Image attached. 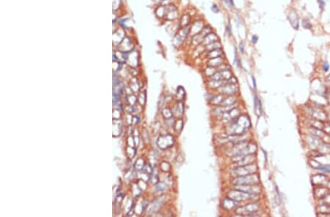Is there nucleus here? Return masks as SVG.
Masks as SVG:
<instances>
[{
  "mask_svg": "<svg viewBox=\"0 0 330 217\" xmlns=\"http://www.w3.org/2000/svg\"><path fill=\"white\" fill-rule=\"evenodd\" d=\"M230 123L227 129V134L228 135H243L251 125L250 119L245 115H238Z\"/></svg>",
  "mask_w": 330,
  "mask_h": 217,
  "instance_id": "nucleus-1",
  "label": "nucleus"
},
{
  "mask_svg": "<svg viewBox=\"0 0 330 217\" xmlns=\"http://www.w3.org/2000/svg\"><path fill=\"white\" fill-rule=\"evenodd\" d=\"M190 26L185 28H181L177 31L173 37V43L176 48L181 47L185 43L187 39L190 37Z\"/></svg>",
  "mask_w": 330,
  "mask_h": 217,
  "instance_id": "nucleus-2",
  "label": "nucleus"
},
{
  "mask_svg": "<svg viewBox=\"0 0 330 217\" xmlns=\"http://www.w3.org/2000/svg\"><path fill=\"white\" fill-rule=\"evenodd\" d=\"M259 177L256 174L252 173L244 176L235 177L233 179L232 184L234 185H252L259 183Z\"/></svg>",
  "mask_w": 330,
  "mask_h": 217,
  "instance_id": "nucleus-3",
  "label": "nucleus"
},
{
  "mask_svg": "<svg viewBox=\"0 0 330 217\" xmlns=\"http://www.w3.org/2000/svg\"><path fill=\"white\" fill-rule=\"evenodd\" d=\"M256 170H257V166L252 163L250 165L237 166L233 170L232 173L235 177H239V176H244L249 175V174L254 173Z\"/></svg>",
  "mask_w": 330,
  "mask_h": 217,
  "instance_id": "nucleus-4",
  "label": "nucleus"
},
{
  "mask_svg": "<svg viewBox=\"0 0 330 217\" xmlns=\"http://www.w3.org/2000/svg\"><path fill=\"white\" fill-rule=\"evenodd\" d=\"M256 196H258V195H252V194L247 193L245 192L241 191V190L236 189L230 190L228 192V197L230 198L238 201V202L251 200V199Z\"/></svg>",
  "mask_w": 330,
  "mask_h": 217,
  "instance_id": "nucleus-5",
  "label": "nucleus"
},
{
  "mask_svg": "<svg viewBox=\"0 0 330 217\" xmlns=\"http://www.w3.org/2000/svg\"><path fill=\"white\" fill-rule=\"evenodd\" d=\"M258 209H259V205L257 203H250L244 206H242V207H238L236 210V213L239 216H250L252 215H255V213L257 212Z\"/></svg>",
  "mask_w": 330,
  "mask_h": 217,
  "instance_id": "nucleus-6",
  "label": "nucleus"
},
{
  "mask_svg": "<svg viewBox=\"0 0 330 217\" xmlns=\"http://www.w3.org/2000/svg\"><path fill=\"white\" fill-rule=\"evenodd\" d=\"M175 143V139L172 135H160L158 138L157 145L161 149H167L172 147Z\"/></svg>",
  "mask_w": 330,
  "mask_h": 217,
  "instance_id": "nucleus-7",
  "label": "nucleus"
},
{
  "mask_svg": "<svg viewBox=\"0 0 330 217\" xmlns=\"http://www.w3.org/2000/svg\"><path fill=\"white\" fill-rule=\"evenodd\" d=\"M205 21L202 18H199L196 19L191 22V25H190V37L195 36V35H198L201 32L202 29L204 28V26H205Z\"/></svg>",
  "mask_w": 330,
  "mask_h": 217,
  "instance_id": "nucleus-8",
  "label": "nucleus"
},
{
  "mask_svg": "<svg viewBox=\"0 0 330 217\" xmlns=\"http://www.w3.org/2000/svg\"><path fill=\"white\" fill-rule=\"evenodd\" d=\"M179 18V10L176 5L170 4L167 7V13L165 19L168 21H175Z\"/></svg>",
  "mask_w": 330,
  "mask_h": 217,
  "instance_id": "nucleus-9",
  "label": "nucleus"
},
{
  "mask_svg": "<svg viewBox=\"0 0 330 217\" xmlns=\"http://www.w3.org/2000/svg\"><path fill=\"white\" fill-rule=\"evenodd\" d=\"M236 189L241 190V191L245 192L252 194V195H258L261 192L259 186L257 184L252 185H236Z\"/></svg>",
  "mask_w": 330,
  "mask_h": 217,
  "instance_id": "nucleus-10",
  "label": "nucleus"
},
{
  "mask_svg": "<svg viewBox=\"0 0 330 217\" xmlns=\"http://www.w3.org/2000/svg\"><path fill=\"white\" fill-rule=\"evenodd\" d=\"M238 88L236 84H230L228 83H225L223 85H222L219 88H218V91L220 92V94H227V95H231L234 94L237 92Z\"/></svg>",
  "mask_w": 330,
  "mask_h": 217,
  "instance_id": "nucleus-11",
  "label": "nucleus"
},
{
  "mask_svg": "<svg viewBox=\"0 0 330 217\" xmlns=\"http://www.w3.org/2000/svg\"><path fill=\"white\" fill-rule=\"evenodd\" d=\"M125 61L128 62V65L132 67H136L139 63V53L137 51H130L127 53Z\"/></svg>",
  "mask_w": 330,
  "mask_h": 217,
  "instance_id": "nucleus-12",
  "label": "nucleus"
},
{
  "mask_svg": "<svg viewBox=\"0 0 330 217\" xmlns=\"http://www.w3.org/2000/svg\"><path fill=\"white\" fill-rule=\"evenodd\" d=\"M191 24V15L190 12H184L181 15V16L179 19L178 26L179 29L181 28L187 27Z\"/></svg>",
  "mask_w": 330,
  "mask_h": 217,
  "instance_id": "nucleus-13",
  "label": "nucleus"
},
{
  "mask_svg": "<svg viewBox=\"0 0 330 217\" xmlns=\"http://www.w3.org/2000/svg\"><path fill=\"white\" fill-rule=\"evenodd\" d=\"M238 202L236 201L233 199L230 198H225L222 202V205L224 209L227 210V211H230V210L234 209L235 208H236L238 206Z\"/></svg>",
  "mask_w": 330,
  "mask_h": 217,
  "instance_id": "nucleus-14",
  "label": "nucleus"
},
{
  "mask_svg": "<svg viewBox=\"0 0 330 217\" xmlns=\"http://www.w3.org/2000/svg\"><path fill=\"white\" fill-rule=\"evenodd\" d=\"M225 63V59L222 56H219V57L213 58H209L207 59L206 62V65L207 66H211V67H215V68H218L219 66Z\"/></svg>",
  "mask_w": 330,
  "mask_h": 217,
  "instance_id": "nucleus-15",
  "label": "nucleus"
},
{
  "mask_svg": "<svg viewBox=\"0 0 330 217\" xmlns=\"http://www.w3.org/2000/svg\"><path fill=\"white\" fill-rule=\"evenodd\" d=\"M218 40H219V37L216 35V33H215L214 32H212L209 34L207 36L205 37V38L203 39V41L202 42V45L206 46L209 45V44L212 43L213 42L218 41Z\"/></svg>",
  "mask_w": 330,
  "mask_h": 217,
  "instance_id": "nucleus-16",
  "label": "nucleus"
},
{
  "mask_svg": "<svg viewBox=\"0 0 330 217\" xmlns=\"http://www.w3.org/2000/svg\"><path fill=\"white\" fill-rule=\"evenodd\" d=\"M205 58H207V59H209V58L219 57V56H223L224 51H223V50H222V48H219V49L213 50V51H211L205 52Z\"/></svg>",
  "mask_w": 330,
  "mask_h": 217,
  "instance_id": "nucleus-17",
  "label": "nucleus"
},
{
  "mask_svg": "<svg viewBox=\"0 0 330 217\" xmlns=\"http://www.w3.org/2000/svg\"><path fill=\"white\" fill-rule=\"evenodd\" d=\"M255 161V158L253 154H249L244 156L241 160L237 162L238 166H241V165H250L252 164Z\"/></svg>",
  "mask_w": 330,
  "mask_h": 217,
  "instance_id": "nucleus-18",
  "label": "nucleus"
},
{
  "mask_svg": "<svg viewBox=\"0 0 330 217\" xmlns=\"http://www.w3.org/2000/svg\"><path fill=\"white\" fill-rule=\"evenodd\" d=\"M172 111H173L174 115H177V116L181 118L184 113V104H183L182 101H181V102H178L177 105L174 108V109Z\"/></svg>",
  "mask_w": 330,
  "mask_h": 217,
  "instance_id": "nucleus-19",
  "label": "nucleus"
},
{
  "mask_svg": "<svg viewBox=\"0 0 330 217\" xmlns=\"http://www.w3.org/2000/svg\"><path fill=\"white\" fill-rule=\"evenodd\" d=\"M288 20L290 21V24H291L292 26H293V27L294 28V29H297V28H298L299 18L296 12H290L289 15H288Z\"/></svg>",
  "mask_w": 330,
  "mask_h": 217,
  "instance_id": "nucleus-20",
  "label": "nucleus"
},
{
  "mask_svg": "<svg viewBox=\"0 0 330 217\" xmlns=\"http://www.w3.org/2000/svg\"><path fill=\"white\" fill-rule=\"evenodd\" d=\"M203 39L204 37L200 34L191 37V45L195 46V47L199 45H201L202 41H203Z\"/></svg>",
  "mask_w": 330,
  "mask_h": 217,
  "instance_id": "nucleus-21",
  "label": "nucleus"
},
{
  "mask_svg": "<svg viewBox=\"0 0 330 217\" xmlns=\"http://www.w3.org/2000/svg\"><path fill=\"white\" fill-rule=\"evenodd\" d=\"M156 15L159 18H165L167 13V7L163 6V5H159L158 8L156 9Z\"/></svg>",
  "mask_w": 330,
  "mask_h": 217,
  "instance_id": "nucleus-22",
  "label": "nucleus"
},
{
  "mask_svg": "<svg viewBox=\"0 0 330 217\" xmlns=\"http://www.w3.org/2000/svg\"><path fill=\"white\" fill-rule=\"evenodd\" d=\"M205 52H209V51H213V50L222 48V45L221 42H220L219 40H218V41L213 42H212V43L205 46Z\"/></svg>",
  "mask_w": 330,
  "mask_h": 217,
  "instance_id": "nucleus-23",
  "label": "nucleus"
},
{
  "mask_svg": "<svg viewBox=\"0 0 330 217\" xmlns=\"http://www.w3.org/2000/svg\"><path fill=\"white\" fill-rule=\"evenodd\" d=\"M162 203H163V200H161V199H159V200L153 201L150 207V213H155V212H156V211H158V210L159 209V208H161V205H161Z\"/></svg>",
  "mask_w": 330,
  "mask_h": 217,
  "instance_id": "nucleus-24",
  "label": "nucleus"
},
{
  "mask_svg": "<svg viewBox=\"0 0 330 217\" xmlns=\"http://www.w3.org/2000/svg\"><path fill=\"white\" fill-rule=\"evenodd\" d=\"M225 81H216V80H213L210 78V80L208 81V86L211 88H219L222 85H223Z\"/></svg>",
  "mask_w": 330,
  "mask_h": 217,
  "instance_id": "nucleus-25",
  "label": "nucleus"
},
{
  "mask_svg": "<svg viewBox=\"0 0 330 217\" xmlns=\"http://www.w3.org/2000/svg\"><path fill=\"white\" fill-rule=\"evenodd\" d=\"M225 97H224V94H218L216 96H213V97L210 99L211 104H213V105H219L222 102V101L224 100Z\"/></svg>",
  "mask_w": 330,
  "mask_h": 217,
  "instance_id": "nucleus-26",
  "label": "nucleus"
},
{
  "mask_svg": "<svg viewBox=\"0 0 330 217\" xmlns=\"http://www.w3.org/2000/svg\"><path fill=\"white\" fill-rule=\"evenodd\" d=\"M236 98H235L234 97H233V96H229L228 97H227V98H225L224 99V100L222 101V102L221 103V104L219 105H222V106H230V105H234L235 103H236Z\"/></svg>",
  "mask_w": 330,
  "mask_h": 217,
  "instance_id": "nucleus-27",
  "label": "nucleus"
},
{
  "mask_svg": "<svg viewBox=\"0 0 330 217\" xmlns=\"http://www.w3.org/2000/svg\"><path fill=\"white\" fill-rule=\"evenodd\" d=\"M254 107H255V113L257 114L258 116H260L261 114V111H262V109H261V101H260V99L258 98L257 96H255V99H254Z\"/></svg>",
  "mask_w": 330,
  "mask_h": 217,
  "instance_id": "nucleus-28",
  "label": "nucleus"
},
{
  "mask_svg": "<svg viewBox=\"0 0 330 217\" xmlns=\"http://www.w3.org/2000/svg\"><path fill=\"white\" fill-rule=\"evenodd\" d=\"M183 127H184V121H183V119L181 118L177 119L176 122H175L174 129H175V132H176L177 134H180L181 132V131H182L183 129Z\"/></svg>",
  "mask_w": 330,
  "mask_h": 217,
  "instance_id": "nucleus-29",
  "label": "nucleus"
},
{
  "mask_svg": "<svg viewBox=\"0 0 330 217\" xmlns=\"http://www.w3.org/2000/svg\"><path fill=\"white\" fill-rule=\"evenodd\" d=\"M186 95V92L184 90V88L182 86H178L177 88V93H176V97H177V100L178 102H181L184 98Z\"/></svg>",
  "mask_w": 330,
  "mask_h": 217,
  "instance_id": "nucleus-30",
  "label": "nucleus"
},
{
  "mask_svg": "<svg viewBox=\"0 0 330 217\" xmlns=\"http://www.w3.org/2000/svg\"><path fill=\"white\" fill-rule=\"evenodd\" d=\"M216 71H217V69L215 68V67H211V66H207L205 70H204V75H205V76H206V77L211 78L213 74L216 73Z\"/></svg>",
  "mask_w": 330,
  "mask_h": 217,
  "instance_id": "nucleus-31",
  "label": "nucleus"
},
{
  "mask_svg": "<svg viewBox=\"0 0 330 217\" xmlns=\"http://www.w3.org/2000/svg\"><path fill=\"white\" fill-rule=\"evenodd\" d=\"M213 31V28L211 27V26L209 24H206L205 26H204V28L202 29V30L201 31V32H200V34L201 35H202V36L204 37V38H205V36H207L209 34H210L211 32H212Z\"/></svg>",
  "mask_w": 330,
  "mask_h": 217,
  "instance_id": "nucleus-32",
  "label": "nucleus"
},
{
  "mask_svg": "<svg viewBox=\"0 0 330 217\" xmlns=\"http://www.w3.org/2000/svg\"><path fill=\"white\" fill-rule=\"evenodd\" d=\"M145 165V164L144 160H143L142 159H141V158H139V159H138L137 161H136L135 166H134V168H135L136 170H138V171H139V170H143Z\"/></svg>",
  "mask_w": 330,
  "mask_h": 217,
  "instance_id": "nucleus-33",
  "label": "nucleus"
},
{
  "mask_svg": "<svg viewBox=\"0 0 330 217\" xmlns=\"http://www.w3.org/2000/svg\"><path fill=\"white\" fill-rule=\"evenodd\" d=\"M160 168L161 171L167 172H170V170H171V165H170V163H168L167 162H162L161 163Z\"/></svg>",
  "mask_w": 330,
  "mask_h": 217,
  "instance_id": "nucleus-34",
  "label": "nucleus"
},
{
  "mask_svg": "<svg viewBox=\"0 0 330 217\" xmlns=\"http://www.w3.org/2000/svg\"><path fill=\"white\" fill-rule=\"evenodd\" d=\"M162 114H163V116H164L166 119H171V118H173V111H172L170 109H169V108H165L162 112Z\"/></svg>",
  "mask_w": 330,
  "mask_h": 217,
  "instance_id": "nucleus-35",
  "label": "nucleus"
},
{
  "mask_svg": "<svg viewBox=\"0 0 330 217\" xmlns=\"http://www.w3.org/2000/svg\"><path fill=\"white\" fill-rule=\"evenodd\" d=\"M317 169H318V170H321V171H322V172H328V173H329V172H330V165H320L318 167V168H317Z\"/></svg>",
  "mask_w": 330,
  "mask_h": 217,
  "instance_id": "nucleus-36",
  "label": "nucleus"
},
{
  "mask_svg": "<svg viewBox=\"0 0 330 217\" xmlns=\"http://www.w3.org/2000/svg\"><path fill=\"white\" fill-rule=\"evenodd\" d=\"M222 2L227 8L231 9L234 7L233 0H222Z\"/></svg>",
  "mask_w": 330,
  "mask_h": 217,
  "instance_id": "nucleus-37",
  "label": "nucleus"
},
{
  "mask_svg": "<svg viewBox=\"0 0 330 217\" xmlns=\"http://www.w3.org/2000/svg\"><path fill=\"white\" fill-rule=\"evenodd\" d=\"M145 99H146V95L145 93H141L138 97V101L141 105H144L145 103Z\"/></svg>",
  "mask_w": 330,
  "mask_h": 217,
  "instance_id": "nucleus-38",
  "label": "nucleus"
},
{
  "mask_svg": "<svg viewBox=\"0 0 330 217\" xmlns=\"http://www.w3.org/2000/svg\"><path fill=\"white\" fill-rule=\"evenodd\" d=\"M166 187H167V185L165 184L164 183L161 182V183H158V184L156 185V189L159 192H163L166 189Z\"/></svg>",
  "mask_w": 330,
  "mask_h": 217,
  "instance_id": "nucleus-39",
  "label": "nucleus"
},
{
  "mask_svg": "<svg viewBox=\"0 0 330 217\" xmlns=\"http://www.w3.org/2000/svg\"><path fill=\"white\" fill-rule=\"evenodd\" d=\"M142 170L144 171L145 173L148 174H148L152 173V172H153V168H152V167L150 166V165H145Z\"/></svg>",
  "mask_w": 330,
  "mask_h": 217,
  "instance_id": "nucleus-40",
  "label": "nucleus"
},
{
  "mask_svg": "<svg viewBox=\"0 0 330 217\" xmlns=\"http://www.w3.org/2000/svg\"><path fill=\"white\" fill-rule=\"evenodd\" d=\"M302 26H304L305 29H311V24L310 23V21L307 19H304L302 21Z\"/></svg>",
  "mask_w": 330,
  "mask_h": 217,
  "instance_id": "nucleus-41",
  "label": "nucleus"
},
{
  "mask_svg": "<svg viewBox=\"0 0 330 217\" xmlns=\"http://www.w3.org/2000/svg\"><path fill=\"white\" fill-rule=\"evenodd\" d=\"M149 180L150 181H151L152 184H156L159 183V178H158L157 175H152L150 176V177L149 178Z\"/></svg>",
  "mask_w": 330,
  "mask_h": 217,
  "instance_id": "nucleus-42",
  "label": "nucleus"
},
{
  "mask_svg": "<svg viewBox=\"0 0 330 217\" xmlns=\"http://www.w3.org/2000/svg\"><path fill=\"white\" fill-rule=\"evenodd\" d=\"M237 82H238L237 78H236L233 75L232 77L230 78L229 80H227V83H230V84H237Z\"/></svg>",
  "mask_w": 330,
  "mask_h": 217,
  "instance_id": "nucleus-43",
  "label": "nucleus"
},
{
  "mask_svg": "<svg viewBox=\"0 0 330 217\" xmlns=\"http://www.w3.org/2000/svg\"><path fill=\"white\" fill-rule=\"evenodd\" d=\"M226 32H227V33L228 34L229 36H231V35H232V28H231V24H230V21H228L227 26H226Z\"/></svg>",
  "mask_w": 330,
  "mask_h": 217,
  "instance_id": "nucleus-44",
  "label": "nucleus"
},
{
  "mask_svg": "<svg viewBox=\"0 0 330 217\" xmlns=\"http://www.w3.org/2000/svg\"><path fill=\"white\" fill-rule=\"evenodd\" d=\"M234 63L236 64L238 67H240V61L239 59H238V53H237V51H236V49H235V58H234Z\"/></svg>",
  "mask_w": 330,
  "mask_h": 217,
  "instance_id": "nucleus-45",
  "label": "nucleus"
},
{
  "mask_svg": "<svg viewBox=\"0 0 330 217\" xmlns=\"http://www.w3.org/2000/svg\"><path fill=\"white\" fill-rule=\"evenodd\" d=\"M211 9V11H212L213 12H214V13H218V12H219V8H218V6L216 4H213Z\"/></svg>",
  "mask_w": 330,
  "mask_h": 217,
  "instance_id": "nucleus-46",
  "label": "nucleus"
},
{
  "mask_svg": "<svg viewBox=\"0 0 330 217\" xmlns=\"http://www.w3.org/2000/svg\"><path fill=\"white\" fill-rule=\"evenodd\" d=\"M323 68H324V70L325 71V72H327L328 70H329V65L328 64L327 62H324V65H323Z\"/></svg>",
  "mask_w": 330,
  "mask_h": 217,
  "instance_id": "nucleus-47",
  "label": "nucleus"
},
{
  "mask_svg": "<svg viewBox=\"0 0 330 217\" xmlns=\"http://www.w3.org/2000/svg\"><path fill=\"white\" fill-rule=\"evenodd\" d=\"M239 50H240V52H241V53H244V42H241L239 43Z\"/></svg>",
  "mask_w": 330,
  "mask_h": 217,
  "instance_id": "nucleus-48",
  "label": "nucleus"
},
{
  "mask_svg": "<svg viewBox=\"0 0 330 217\" xmlns=\"http://www.w3.org/2000/svg\"><path fill=\"white\" fill-rule=\"evenodd\" d=\"M252 42L253 44H256L257 43V42L258 41V37L257 36V35H253V36L252 37Z\"/></svg>",
  "mask_w": 330,
  "mask_h": 217,
  "instance_id": "nucleus-49",
  "label": "nucleus"
},
{
  "mask_svg": "<svg viewBox=\"0 0 330 217\" xmlns=\"http://www.w3.org/2000/svg\"><path fill=\"white\" fill-rule=\"evenodd\" d=\"M318 2L319 4H320L321 8H323V7L324 6V2L323 1V0H318Z\"/></svg>",
  "mask_w": 330,
  "mask_h": 217,
  "instance_id": "nucleus-50",
  "label": "nucleus"
},
{
  "mask_svg": "<svg viewBox=\"0 0 330 217\" xmlns=\"http://www.w3.org/2000/svg\"><path fill=\"white\" fill-rule=\"evenodd\" d=\"M252 81H253V85H254V88H256V83H255V79L254 77H252Z\"/></svg>",
  "mask_w": 330,
  "mask_h": 217,
  "instance_id": "nucleus-51",
  "label": "nucleus"
}]
</instances>
